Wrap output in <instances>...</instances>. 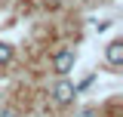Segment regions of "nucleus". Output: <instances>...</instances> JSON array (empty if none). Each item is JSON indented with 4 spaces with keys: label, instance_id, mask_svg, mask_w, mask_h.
<instances>
[{
    "label": "nucleus",
    "instance_id": "1",
    "mask_svg": "<svg viewBox=\"0 0 123 117\" xmlns=\"http://www.w3.org/2000/svg\"><path fill=\"white\" fill-rule=\"evenodd\" d=\"M74 62H77V52L68 49V46H62L59 52L52 56V71L59 74V77H65L68 71H74Z\"/></svg>",
    "mask_w": 123,
    "mask_h": 117
},
{
    "label": "nucleus",
    "instance_id": "2",
    "mask_svg": "<svg viewBox=\"0 0 123 117\" xmlns=\"http://www.w3.org/2000/svg\"><path fill=\"white\" fill-rule=\"evenodd\" d=\"M77 96V86L71 83V80H65V77H59V83L52 86V99H55V105L59 108H65V105H71Z\"/></svg>",
    "mask_w": 123,
    "mask_h": 117
},
{
    "label": "nucleus",
    "instance_id": "3",
    "mask_svg": "<svg viewBox=\"0 0 123 117\" xmlns=\"http://www.w3.org/2000/svg\"><path fill=\"white\" fill-rule=\"evenodd\" d=\"M105 58H108V65L120 68L123 65V40H111V43L105 46Z\"/></svg>",
    "mask_w": 123,
    "mask_h": 117
},
{
    "label": "nucleus",
    "instance_id": "4",
    "mask_svg": "<svg viewBox=\"0 0 123 117\" xmlns=\"http://www.w3.org/2000/svg\"><path fill=\"white\" fill-rule=\"evenodd\" d=\"M9 62H12V46L0 40V65H9Z\"/></svg>",
    "mask_w": 123,
    "mask_h": 117
},
{
    "label": "nucleus",
    "instance_id": "5",
    "mask_svg": "<svg viewBox=\"0 0 123 117\" xmlns=\"http://www.w3.org/2000/svg\"><path fill=\"white\" fill-rule=\"evenodd\" d=\"M77 117H98V114H95L92 108H83V111H80V114H77Z\"/></svg>",
    "mask_w": 123,
    "mask_h": 117
},
{
    "label": "nucleus",
    "instance_id": "6",
    "mask_svg": "<svg viewBox=\"0 0 123 117\" xmlns=\"http://www.w3.org/2000/svg\"><path fill=\"white\" fill-rule=\"evenodd\" d=\"M0 117H18V114H15L12 108H6V111H0Z\"/></svg>",
    "mask_w": 123,
    "mask_h": 117
}]
</instances>
